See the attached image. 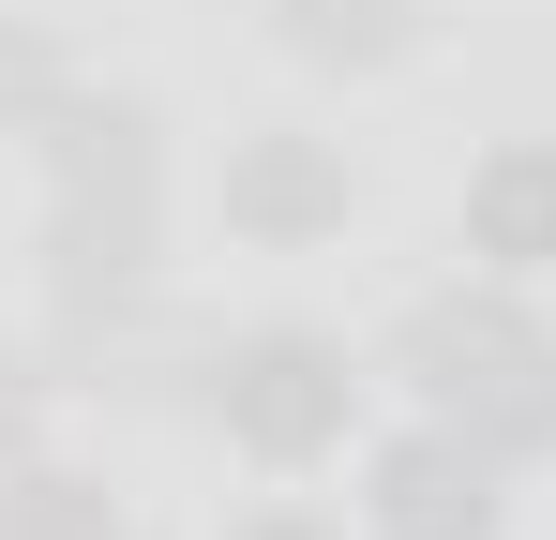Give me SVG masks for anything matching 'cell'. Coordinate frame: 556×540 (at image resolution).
Masks as SVG:
<instances>
[{"mask_svg": "<svg viewBox=\"0 0 556 540\" xmlns=\"http://www.w3.org/2000/svg\"><path fill=\"white\" fill-rule=\"evenodd\" d=\"M406 375L421 406L481 450H542L556 436V346L511 316V300H421L406 316Z\"/></svg>", "mask_w": 556, "mask_h": 540, "instance_id": "1", "label": "cell"}, {"mask_svg": "<svg viewBox=\"0 0 556 540\" xmlns=\"http://www.w3.org/2000/svg\"><path fill=\"white\" fill-rule=\"evenodd\" d=\"M406 15H421V0H286V30H301L316 61H391Z\"/></svg>", "mask_w": 556, "mask_h": 540, "instance_id": "7", "label": "cell"}, {"mask_svg": "<svg viewBox=\"0 0 556 540\" xmlns=\"http://www.w3.org/2000/svg\"><path fill=\"white\" fill-rule=\"evenodd\" d=\"M0 540H105V496H76V480H15V496H0Z\"/></svg>", "mask_w": 556, "mask_h": 540, "instance_id": "8", "label": "cell"}, {"mask_svg": "<svg viewBox=\"0 0 556 540\" xmlns=\"http://www.w3.org/2000/svg\"><path fill=\"white\" fill-rule=\"evenodd\" d=\"M241 540H316V526H241Z\"/></svg>", "mask_w": 556, "mask_h": 540, "instance_id": "10", "label": "cell"}, {"mask_svg": "<svg viewBox=\"0 0 556 540\" xmlns=\"http://www.w3.org/2000/svg\"><path fill=\"white\" fill-rule=\"evenodd\" d=\"M226 436H241V450H271V465L331 450V436H346V360H331V346H301V331L241 346V360H226Z\"/></svg>", "mask_w": 556, "mask_h": 540, "instance_id": "2", "label": "cell"}, {"mask_svg": "<svg viewBox=\"0 0 556 540\" xmlns=\"http://www.w3.org/2000/svg\"><path fill=\"white\" fill-rule=\"evenodd\" d=\"M226 210H241V226H271V241H301V226H331V210H346V180H331V151H301V136H271L256 166L226 180Z\"/></svg>", "mask_w": 556, "mask_h": 540, "instance_id": "6", "label": "cell"}, {"mask_svg": "<svg viewBox=\"0 0 556 540\" xmlns=\"http://www.w3.org/2000/svg\"><path fill=\"white\" fill-rule=\"evenodd\" d=\"M481 465H496V450L452 436V421L406 436L391 465H376V526L391 540H496V480H481Z\"/></svg>", "mask_w": 556, "mask_h": 540, "instance_id": "3", "label": "cell"}, {"mask_svg": "<svg viewBox=\"0 0 556 540\" xmlns=\"http://www.w3.org/2000/svg\"><path fill=\"white\" fill-rule=\"evenodd\" d=\"M466 241L511 256V270H542V256H556V151H496L481 195H466Z\"/></svg>", "mask_w": 556, "mask_h": 540, "instance_id": "5", "label": "cell"}, {"mask_svg": "<svg viewBox=\"0 0 556 540\" xmlns=\"http://www.w3.org/2000/svg\"><path fill=\"white\" fill-rule=\"evenodd\" d=\"M46 90H61V61H46V46H30V30H0V105H15V120H30V105H46Z\"/></svg>", "mask_w": 556, "mask_h": 540, "instance_id": "9", "label": "cell"}, {"mask_svg": "<svg viewBox=\"0 0 556 540\" xmlns=\"http://www.w3.org/2000/svg\"><path fill=\"white\" fill-rule=\"evenodd\" d=\"M46 136H61V195H76V210H151V120H136V105H61V120H46Z\"/></svg>", "mask_w": 556, "mask_h": 540, "instance_id": "4", "label": "cell"}]
</instances>
